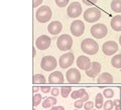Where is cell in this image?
Masks as SVG:
<instances>
[{"label":"cell","instance_id":"cell-1","mask_svg":"<svg viewBox=\"0 0 121 110\" xmlns=\"http://www.w3.org/2000/svg\"><path fill=\"white\" fill-rule=\"evenodd\" d=\"M81 49L82 51L89 55H94L96 54L99 50V45L94 39L86 38L82 41L81 43Z\"/></svg>","mask_w":121,"mask_h":110},{"label":"cell","instance_id":"cell-2","mask_svg":"<svg viewBox=\"0 0 121 110\" xmlns=\"http://www.w3.org/2000/svg\"><path fill=\"white\" fill-rule=\"evenodd\" d=\"M36 19L40 23H45V22L50 21L51 18L52 16V12L51 7H48V5H43L40 6L36 11Z\"/></svg>","mask_w":121,"mask_h":110},{"label":"cell","instance_id":"cell-3","mask_svg":"<svg viewBox=\"0 0 121 110\" xmlns=\"http://www.w3.org/2000/svg\"><path fill=\"white\" fill-rule=\"evenodd\" d=\"M84 19L89 23L97 22L101 18V10L97 7H90L84 12Z\"/></svg>","mask_w":121,"mask_h":110},{"label":"cell","instance_id":"cell-4","mask_svg":"<svg viewBox=\"0 0 121 110\" xmlns=\"http://www.w3.org/2000/svg\"><path fill=\"white\" fill-rule=\"evenodd\" d=\"M72 45H73V38H72L69 34H63V35H60L58 38V41H56V46L62 51L70 50L72 48Z\"/></svg>","mask_w":121,"mask_h":110},{"label":"cell","instance_id":"cell-5","mask_svg":"<svg viewBox=\"0 0 121 110\" xmlns=\"http://www.w3.org/2000/svg\"><path fill=\"white\" fill-rule=\"evenodd\" d=\"M107 33H108V29L105 24L97 23V24H94L91 27V34H92L94 38H97V39L104 38L107 35Z\"/></svg>","mask_w":121,"mask_h":110},{"label":"cell","instance_id":"cell-6","mask_svg":"<svg viewBox=\"0 0 121 110\" xmlns=\"http://www.w3.org/2000/svg\"><path fill=\"white\" fill-rule=\"evenodd\" d=\"M56 65H58L56 59L50 55L43 57V59H41V61H40V67L43 68L44 71H48V72L55 70L56 68Z\"/></svg>","mask_w":121,"mask_h":110},{"label":"cell","instance_id":"cell-7","mask_svg":"<svg viewBox=\"0 0 121 110\" xmlns=\"http://www.w3.org/2000/svg\"><path fill=\"white\" fill-rule=\"evenodd\" d=\"M74 60H75V55L73 54V52H68L60 57L59 64L60 67L65 69V68H69L74 63Z\"/></svg>","mask_w":121,"mask_h":110},{"label":"cell","instance_id":"cell-8","mask_svg":"<svg viewBox=\"0 0 121 110\" xmlns=\"http://www.w3.org/2000/svg\"><path fill=\"white\" fill-rule=\"evenodd\" d=\"M68 16L71 18H77L82 13V6L79 2H73L69 5L67 9Z\"/></svg>","mask_w":121,"mask_h":110},{"label":"cell","instance_id":"cell-9","mask_svg":"<svg viewBox=\"0 0 121 110\" xmlns=\"http://www.w3.org/2000/svg\"><path fill=\"white\" fill-rule=\"evenodd\" d=\"M85 31V24L81 20H75L71 24V33L74 36L79 37L84 34Z\"/></svg>","mask_w":121,"mask_h":110},{"label":"cell","instance_id":"cell-10","mask_svg":"<svg viewBox=\"0 0 121 110\" xmlns=\"http://www.w3.org/2000/svg\"><path fill=\"white\" fill-rule=\"evenodd\" d=\"M102 51L105 55H113L118 51V44L115 41H107L102 45Z\"/></svg>","mask_w":121,"mask_h":110},{"label":"cell","instance_id":"cell-11","mask_svg":"<svg viewBox=\"0 0 121 110\" xmlns=\"http://www.w3.org/2000/svg\"><path fill=\"white\" fill-rule=\"evenodd\" d=\"M66 77L70 83H79L81 80V73L77 68H71L67 71Z\"/></svg>","mask_w":121,"mask_h":110},{"label":"cell","instance_id":"cell-12","mask_svg":"<svg viewBox=\"0 0 121 110\" xmlns=\"http://www.w3.org/2000/svg\"><path fill=\"white\" fill-rule=\"evenodd\" d=\"M52 39L47 35H41L35 41V46L39 49V50H47V49L51 46Z\"/></svg>","mask_w":121,"mask_h":110},{"label":"cell","instance_id":"cell-13","mask_svg":"<svg viewBox=\"0 0 121 110\" xmlns=\"http://www.w3.org/2000/svg\"><path fill=\"white\" fill-rule=\"evenodd\" d=\"M77 65H78V68H80L82 70H88L91 67V65H92V62H91L89 57L81 55L77 59Z\"/></svg>","mask_w":121,"mask_h":110},{"label":"cell","instance_id":"cell-14","mask_svg":"<svg viewBox=\"0 0 121 110\" xmlns=\"http://www.w3.org/2000/svg\"><path fill=\"white\" fill-rule=\"evenodd\" d=\"M100 71H101V64L97 61H94L92 62V65H91L89 69L86 70V74L87 76L94 78L100 73Z\"/></svg>","mask_w":121,"mask_h":110},{"label":"cell","instance_id":"cell-15","mask_svg":"<svg viewBox=\"0 0 121 110\" xmlns=\"http://www.w3.org/2000/svg\"><path fill=\"white\" fill-rule=\"evenodd\" d=\"M62 28H63V25L60 21H52L51 22L48 26V31L50 32L52 35H56L59 34L60 31H62Z\"/></svg>","mask_w":121,"mask_h":110},{"label":"cell","instance_id":"cell-16","mask_svg":"<svg viewBox=\"0 0 121 110\" xmlns=\"http://www.w3.org/2000/svg\"><path fill=\"white\" fill-rule=\"evenodd\" d=\"M48 82L50 83H63L64 82V75L60 71H54L48 76Z\"/></svg>","mask_w":121,"mask_h":110},{"label":"cell","instance_id":"cell-17","mask_svg":"<svg viewBox=\"0 0 121 110\" xmlns=\"http://www.w3.org/2000/svg\"><path fill=\"white\" fill-rule=\"evenodd\" d=\"M110 25L114 31H121V15H116L113 17Z\"/></svg>","mask_w":121,"mask_h":110},{"label":"cell","instance_id":"cell-18","mask_svg":"<svg viewBox=\"0 0 121 110\" xmlns=\"http://www.w3.org/2000/svg\"><path fill=\"white\" fill-rule=\"evenodd\" d=\"M98 83H105V84H107V83H112L113 82V76L108 73V72H105V73H102L99 77H98Z\"/></svg>","mask_w":121,"mask_h":110},{"label":"cell","instance_id":"cell-19","mask_svg":"<svg viewBox=\"0 0 121 110\" xmlns=\"http://www.w3.org/2000/svg\"><path fill=\"white\" fill-rule=\"evenodd\" d=\"M56 104V98L55 96H51L45 98L43 102V108H51L52 106H55Z\"/></svg>","mask_w":121,"mask_h":110},{"label":"cell","instance_id":"cell-20","mask_svg":"<svg viewBox=\"0 0 121 110\" xmlns=\"http://www.w3.org/2000/svg\"><path fill=\"white\" fill-rule=\"evenodd\" d=\"M111 64L115 68H121V54L113 56V58L111 59Z\"/></svg>","mask_w":121,"mask_h":110},{"label":"cell","instance_id":"cell-21","mask_svg":"<svg viewBox=\"0 0 121 110\" xmlns=\"http://www.w3.org/2000/svg\"><path fill=\"white\" fill-rule=\"evenodd\" d=\"M111 9L116 13L121 12V0H113L111 2Z\"/></svg>","mask_w":121,"mask_h":110},{"label":"cell","instance_id":"cell-22","mask_svg":"<svg viewBox=\"0 0 121 110\" xmlns=\"http://www.w3.org/2000/svg\"><path fill=\"white\" fill-rule=\"evenodd\" d=\"M95 105L97 109H101L102 107H103V94L101 93H98L96 97H95Z\"/></svg>","mask_w":121,"mask_h":110},{"label":"cell","instance_id":"cell-23","mask_svg":"<svg viewBox=\"0 0 121 110\" xmlns=\"http://www.w3.org/2000/svg\"><path fill=\"white\" fill-rule=\"evenodd\" d=\"M32 82L33 83H41V84H44L47 82V79L43 75L41 74H35L32 77Z\"/></svg>","mask_w":121,"mask_h":110},{"label":"cell","instance_id":"cell-24","mask_svg":"<svg viewBox=\"0 0 121 110\" xmlns=\"http://www.w3.org/2000/svg\"><path fill=\"white\" fill-rule=\"evenodd\" d=\"M71 91H72V87H70V86H64V87L60 88V94H62V96L64 98H67L68 96L70 95Z\"/></svg>","mask_w":121,"mask_h":110},{"label":"cell","instance_id":"cell-25","mask_svg":"<svg viewBox=\"0 0 121 110\" xmlns=\"http://www.w3.org/2000/svg\"><path fill=\"white\" fill-rule=\"evenodd\" d=\"M41 99H43V98H41V95L40 94H35V95H33V97H32V104H33V106H37L39 105L40 102H41Z\"/></svg>","mask_w":121,"mask_h":110},{"label":"cell","instance_id":"cell-26","mask_svg":"<svg viewBox=\"0 0 121 110\" xmlns=\"http://www.w3.org/2000/svg\"><path fill=\"white\" fill-rule=\"evenodd\" d=\"M114 95V91L110 88H106L104 91H103V96H105L106 98H108V99H110V98L113 97Z\"/></svg>","mask_w":121,"mask_h":110},{"label":"cell","instance_id":"cell-27","mask_svg":"<svg viewBox=\"0 0 121 110\" xmlns=\"http://www.w3.org/2000/svg\"><path fill=\"white\" fill-rule=\"evenodd\" d=\"M113 107H114V104H113V101H111V100L106 101L103 105L104 110H111V109H113Z\"/></svg>","mask_w":121,"mask_h":110},{"label":"cell","instance_id":"cell-28","mask_svg":"<svg viewBox=\"0 0 121 110\" xmlns=\"http://www.w3.org/2000/svg\"><path fill=\"white\" fill-rule=\"evenodd\" d=\"M56 1V4L58 5L59 7H66L68 5V3H69V0H55Z\"/></svg>","mask_w":121,"mask_h":110},{"label":"cell","instance_id":"cell-29","mask_svg":"<svg viewBox=\"0 0 121 110\" xmlns=\"http://www.w3.org/2000/svg\"><path fill=\"white\" fill-rule=\"evenodd\" d=\"M94 105H95V103L92 101H86V103L84 104V108L86 110H92L93 107H94Z\"/></svg>","mask_w":121,"mask_h":110},{"label":"cell","instance_id":"cell-30","mask_svg":"<svg viewBox=\"0 0 121 110\" xmlns=\"http://www.w3.org/2000/svg\"><path fill=\"white\" fill-rule=\"evenodd\" d=\"M71 97L73 98V99H79V98H81V94H80V91L79 90H75L72 92L71 94Z\"/></svg>","mask_w":121,"mask_h":110},{"label":"cell","instance_id":"cell-31","mask_svg":"<svg viewBox=\"0 0 121 110\" xmlns=\"http://www.w3.org/2000/svg\"><path fill=\"white\" fill-rule=\"evenodd\" d=\"M74 106L77 109H80V108H82L83 106H84V102H83L81 99L80 100H76V102L74 103Z\"/></svg>","mask_w":121,"mask_h":110},{"label":"cell","instance_id":"cell-32","mask_svg":"<svg viewBox=\"0 0 121 110\" xmlns=\"http://www.w3.org/2000/svg\"><path fill=\"white\" fill-rule=\"evenodd\" d=\"M51 93H52V96H58L59 95V93H60V89L58 88V87H55V88H52L51 90Z\"/></svg>","mask_w":121,"mask_h":110},{"label":"cell","instance_id":"cell-33","mask_svg":"<svg viewBox=\"0 0 121 110\" xmlns=\"http://www.w3.org/2000/svg\"><path fill=\"white\" fill-rule=\"evenodd\" d=\"M40 90L43 93H48L52 89H51L50 86H43V87H40Z\"/></svg>","mask_w":121,"mask_h":110},{"label":"cell","instance_id":"cell-34","mask_svg":"<svg viewBox=\"0 0 121 110\" xmlns=\"http://www.w3.org/2000/svg\"><path fill=\"white\" fill-rule=\"evenodd\" d=\"M80 99H81L83 102H86V101H88V99H89V94L86 92V93L84 94V95H83V96L80 98Z\"/></svg>","mask_w":121,"mask_h":110},{"label":"cell","instance_id":"cell-35","mask_svg":"<svg viewBox=\"0 0 121 110\" xmlns=\"http://www.w3.org/2000/svg\"><path fill=\"white\" fill-rule=\"evenodd\" d=\"M43 3V0H33V7H37Z\"/></svg>","mask_w":121,"mask_h":110},{"label":"cell","instance_id":"cell-36","mask_svg":"<svg viewBox=\"0 0 121 110\" xmlns=\"http://www.w3.org/2000/svg\"><path fill=\"white\" fill-rule=\"evenodd\" d=\"M52 110H65V108L63 106H52Z\"/></svg>","mask_w":121,"mask_h":110},{"label":"cell","instance_id":"cell-37","mask_svg":"<svg viewBox=\"0 0 121 110\" xmlns=\"http://www.w3.org/2000/svg\"><path fill=\"white\" fill-rule=\"evenodd\" d=\"M113 104H114V106H116V105H119V104H120V101H119V99H115L114 101H113Z\"/></svg>","mask_w":121,"mask_h":110},{"label":"cell","instance_id":"cell-38","mask_svg":"<svg viewBox=\"0 0 121 110\" xmlns=\"http://www.w3.org/2000/svg\"><path fill=\"white\" fill-rule=\"evenodd\" d=\"M40 88H39V87H37V86H35V87H33V93H36L37 92V91H39Z\"/></svg>","mask_w":121,"mask_h":110},{"label":"cell","instance_id":"cell-39","mask_svg":"<svg viewBox=\"0 0 121 110\" xmlns=\"http://www.w3.org/2000/svg\"><path fill=\"white\" fill-rule=\"evenodd\" d=\"M35 55H36V51H35V48L33 47V48H32V56H33V57H35Z\"/></svg>","mask_w":121,"mask_h":110},{"label":"cell","instance_id":"cell-40","mask_svg":"<svg viewBox=\"0 0 121 110\" xmlns=\"http://www.w3.org/2000/svg\"><path fill=\"white\" fill-rule=\"evenodd\" d=\"M115 110H121V106H120V104L115 106Z\"/></svg>","mask_w":121,"mask_h":110},{"label":"cell","instance_id":"cell-41","mask_svg":"<svg viewBox=\"0 0 121 110\" xmlns=\"http://www.w3.org/2000/svg\"><path fill=\"white\" fill-rule=\"evenodd\" d=\"M119 44H120V45H121V35H120V36H119Z\"/></svg>","mask_w":121,"mask_h":110},{"label":"cell","instance_id":"cell-42","mask_svg":"<svg viewBox=\"0 0 121 110\" xmlns=\"http://www.w3.org/2000/svg\"><path fill=\"white\" fill-rule=\"evenodd\" d=\"M92 110H98V109H92Z\"/></svg>","mask_w":121,"mask_h":110},{"label":"cell","instance_id":"cell-43","mask_svg":"<svg viewBox=\"0 0 121 110\" xmlns=\"http://www.w3.org/2000/svg\"><path fill=\"white\" fill-rule=\"evenodd\" d=\"M75 110H79V109H77V108H76V109H75Z\"/></svg>","mask_w":121,"mask_h":110},{"label":"cell","instance_id":"cell-44","mask_svg":"<svg viewBox=\"0 0 121 110\" xmlns=\"http://www.w3.org/2000/svg\"><path fill=\"white\" fill-rule=\"evenodd\" d=\"M33 110H35V109H33Z\"/></svg>","mask_w":121,"mask_h":110},{"label":"cell","instance_id":"cell-45","mask_svg":"<svg viewBox=\"0 0 121 110\" xmlns=\"http://www.w3.org/2000/svg\"><path fill=\"white\" fill-rule=\"evenodd\" d=\"M51 110H52V109H51Z\"/></svg>","mask_w":121,"mask_h":110}]
</instances>
